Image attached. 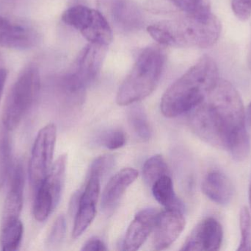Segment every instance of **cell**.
<instances>
[{
    "mask_svg": "<svg viewBox=\"0 0 251 251\" xmlns=\"http://www.w3.org/2000/svg\"><path fill=\"white\" fill-rule=\"evenodd\" d=\"M24 226L20 219L1 228L0 245L3 251L19 249L23 237Z\"/></svg>",
    "mask_w": 251,
    "mask_h": 251,
    "instance_id": "22",
    "label": "cell"
},
{
    "mask_svg": "<svg viewBox=\"0 0 251 251\" xmlns=\"http://www.w3.org/2000/svg\"><path fill=\"white\" fill-rule=\"evenodd\" d=\"M203 194L214 203L225 206L234 195V187L226 175L219 170L206 174L201 184Z\"/></svg>",
    "mask_w": 251,
    "mask_h": 251,
    "instance_id": "17",
    "label": "cell"
},
{
    "mask_svg": "<svg viewBox=\"0 0 251 251\" xmlns=\"http://www.w3.org/2000/svg\"><path fill=\"white\" fill-rule=\"evenodd\" d=\"M10 131L2 125L0 128V189L10 178L12 168V144Z\"/></svg>",
    "mask_w": 251,
    "mask_h": 251,
    "instance_id": "21",
    "label": "cell"
},
{
    "mask_svg": "<svg viewBox=\"0 0 251 251\" xmlns=\"http://www.w3.org/2000/svg\"><path fill=\"white\" fill-rule=\"evenodd\" d=\"M169 175L168 167L161 155H155L145 162L143 167V177L149 187L164 175Z\"/></svg>",
    "mask_w": 251,
    "mask_h": 251,
    "instance_id": "23",
    "label": "cell"
},
{
    "mask_svg": "<svg viewBox=\"0 0 251 251\" xmlns=\"http://www.w3.org/2000/svg\"><path fill=\"white\" fill-rule=\"evenodd\" d=\"M147 31L163 46L206 49L218 42L222 25L212 12L203 16L184 14L178 19L156 22L148 27Z\"/></svg>",
    "mask_w": 251,
    "mask_h": 251,
    "instance_id": "3",
    "label": "cell"
},
{
    "mask_svg": "<svg viewBox=\"0 0 251 251\" xmlns=\"http://www.w3.org/2000/svg\"><path fill=\"white\" fill-rule=\"evenodd\" d=\"M85 251H107V248L102 240L97 237L90 239L84 244L82 249Z\"/></svg>",
    "mask_w": 251,
    "mask_h": 251,
    "instance_id": "30",
    "label": "cell"
},
{
    "mask_svg": "<svg viewBox=\"0 0 251 251\" xmlns=\"http://www.w3.org/2000/svg\"><path fill=\"white\" fill-rule=\"evenodd\" d=\"M99 142L109 150H116L125 145L126 137L122 130H108L100 135L99 137Z\"/></svg>",
    "mask_w": 251,
    "mask_h": 251,
    "instance_id": "27",
    "label": "cell"
},
{
    "mask_svg": "<svg viewBox=\"0 0 251 251\" xmlns=\"http://www.w3.org/2000/svg\"><path fill=\"white\" fill-rule=\"evenodd\" d=\"M138 176V172L133 168H125L115 174L107 183L101 198V210L110 214L119 205L127 189Z\"/></svg>",
    "mask_w": 251,
    "mask_h": 251,
    "instance_id": "16",
    "label": "cell"
},
{
    "mask_svg": "<svg viewBox=\"0 0 251 251\" xmlns=\"http://www.w3.org/2000/svg\"><path fill=\"white\" fill-rule=\"evenodd\" d=\"M101 180L94 176H89L83 192L76 197V209L72 237H80L91 225L97 213V204L100 193Z\"/></svg>",
    "mask_w": 251,
    "mask_h": 251,
    "instance_id": "9",
    "label": "cell"
},
{
    "mask_svg": "<svg viewBox=\"0 0 251 251\" xmlns=\"http://www.w3.org/2000/svg\"><path fill=\"white\" fill-rule=\"evenodd\" d=\"M224 231L221 223L213 218L201 221L187 237L181 251H218L222 245Z\"/></svg>",
    "mask_w": 251,
    "mask_h": 251,
    "instance_id": "12",
    "label": "cell"
},
{
    "mask_svg": "<svg viewBox=\"0 0 251 251\" xmlns=\"http://www.w3.org/2000/svg\"><path fill=\"white\" fill-rule=\"evenodd\" d=\"M183 213L178 209H168L158 213L153 230L154 250L168 249L179 237L186 224Z\"/></svg>",
    "mask_w": 251,
    "mask_h": 251,
    "instance_id": "10",
    "label": "cell"
},
{
    "mask_svg": "<svg viewBox=\"0 0 251 251\" xmlns=\"http://www.w3.org/2000/svg\"><path fill=\"white\" fill-rule=\"evenodd\" d=\"M159 212L154 209H145L134 217L127 229L123 249L127 251L138 250L153 231Z\"/></svg>",
    "mask_w": 251,
    "mask_h": 251,
    "instance_id": "15",
    "label": "cell"
},
{
    "mask_svg": "<svg viewBox=\"0 0 251 251\" xmlns=\"http://www.w3.org/2000/svg\"><path fill=\"white\" fill-rule=\"evenodd\" d=\"M128 120L131 129L142 141H149L151 137V128L144 108L136 103L128 111Z\"/></svg>",
    "mask_w": 251,
    "mask_h": 251,
    "instance_id": "20",
    "label": "cell"
},
{
    "mask_svg": "<svg viewBox=\"0 0 251 251\" xmlns=\"http://www.w3.org/2000/svg\"><path fill=\"white\" fill-rule=\"evenodd\" d=\"M249 203H250V208L251 210V181L250 187H249Z\"/></svg>",
    "mask_w": 251,
    "mask_h": 251,
    "instance_id": "33",
    "label": "cell"
},
{
    "mask_svg": "<svg viewBox=\"0 0 251 251\" xmlns=\"http://www.w3.org/2000/svg\"><path fill=\"white\" fill-rule=\"evenodd\" d=\"M165 61L166 55L160 46L145 48L119 88L116 103L119 106H128L150 95L160 81Z\"/></svg>",
    "mask_w": 251,
    "mask_h": 251,
    "instance_id": "4",
    "label": "cell"
},
{
    "mask_svg": "<svg viewBox=\"0 0 251 251\" xmlns=\"http://www.w3.org/2000/svg\"><path fill=\"white\" fill-rule=\"evenodd\" d=\"M231 9L239 20L246 22L251 16V0H232Z\"/></svg>",
    "mask_w": 251,
    "mask_h": 251,
    "instance_id": "29",
    "label": "cell"
},
{
    "mask_svg": "<svg viewBox=\"0 0 251 251\" xmlns=\"http://www.w3.org/2000/svg\"><path fill=\"white\" fill-rule=\"evenodd\" d=\"M184 14L203 16L212 13L209 0H168Z\"/></svg>",
    "mask_w": 251,
    "mask_h": 251,
    "instance_id": "24",
    "label": "cell"
},
{
    "mask_svg": "<svg viewBox=\"0 0 251 251\" xmlns=\"http://www.w3.org/2000/svg\"><path fill=\"white\" fill-rule=\"evenodd\" d=\"M38 35L30 27L18 24L0 15V46L16 50L32 48L38 42Z\"/></svg>",
    "mask_w": 251,
    "mask_h": 251,
    "instance_id": "13",
    "label": "cell"
},
{
    "mask_svg": "<svg viewBox=\"0 0 251 251\" xmlns=\"http://www.w3.org/2000/svg\"><path fill=\"white\" fill-rule=\"evenodd\" d=\"M109 19L122 30H137L144 23L143 13L132 0H98Z\"/></svg>",
    "mask_w": 251,
    "mask_h": 251,
    "instance_id": "11",
    "label": "cell"
},
{
    "mask_svg": "<svg viewBox=\"0 0 251 251\" xmlns=\"http://www.w3.org/2000/svg\"><path fill=\"white\" fill-rule=\"evenodd\" d=\"M219 80L215 60L202 56L165 91L160 105L162 114L174 118L190 113L206 100Z\"/></svg>",
    "mask_w": 251,
    "mask_h": 251,
    "instance_id": "2",
    "label": "cell"
},
{
    "mask_svg": "<svg viewBox=\"0 0 251 251\" xmlns=\"http://www.w3.org/2000/svg\"><path fill=\"white\" fill-rule=\"evenodd\" d=\"M7 69L4 67L3 59L0 56V100L2 96L4 91V85H5L6 80H7Z\"/></svg>",
    "mask_w": 251,
    "mask_h": 251,
    "instance_id": "31",
    "label": "cell"
},
{
    "mask_svg": "<svg viewBox=\"0 0 251 251\" xmlns=\"http://www.w3.org/2000/svg\"><path fill=\"white\" fill-rule=\"evenodd\" d=\"M62 20L77 29L91 44L107 47L113 41V31L106 16L100 10L75 5L63 12Z\"/></svg>",
    "mask_w": 251,
    "mask_h": 251,
    "instance_id": "7",
    "label": "cell"
},
{
    "mask_svg": "<svg viewBox=\"0 0 251 251\" xmlns=\"http://www.w3.org/2000/svg\"><path fill=\"white\" fill-rule=\"evenodd\" d=\"M240 227L241 241L237 251H251V215L247 207L240 211Z\"/></svg>",
    "mask_w": 251,
    "mask_h": 251,
    "instance_id": "26",
    "label": "cell"
},
{
    "mask_svg": "<svg viewBox=\"0 0 251 251\" xmlns=\"http://www.w3.org/2000/svg\"><path fill=\"white\" fill-rule=\"evenodd\" d=\"M105 54L106 47L89 43L81 50L70 70L61 77L59 88L70 104H82L85 91L100 73Z\"/></svg>",
    "mask_w": 251,
    "mask_h": 251,
    "instance_id": "5",
    "label": "cell"
},
{
    "mask_svg": "<svg viewBox=\"0 0 251 251\" xmlns=\"http://www.w3.org/2000/svg\"><path fill=\"white\" fill-rule=\"evenodd\" d=\"M116 165V159L113 155L100 156L93 162L90 168L89 176L97 177L101 180L113 170Z\"/></svg>",
    "mask_w": 251,
    "mask_h": 251,
    "instance_id": "25",
    "label": "cell"
},
{
    "mask_svg": "<svg viewBox=\"0 0 251 251\" xmlns=\"http://www.w3.org/2000/svg\"><path fill=\"white\" fill-rule=\"evenodd\" d=\"M24 186V168L22 163L19 162L12 172L10 187L1 215V228L19 220L23 207Z\"/></svg>",
    "mask_w": 251,
    "mask_h": 251,
    "instance_id": "14",
    "label": "cell"
},
{
    "mask_svg": "<svg viewBox=\"0 0 251 251\" xmlns=\"http://www.w3.org/2000/svg\"><path fill=\"white\" fill-rule=\"evenodd\" d=\"M152 193L158 203L165 209H178L184 212L182 202L174 191V184L169 175H164L152 185Z\"/></svg>",
    "mask_w": 251,
    "mask_h": 251,
    "instance_id": "19",
    "label": "cell"
},
{
    "mask_svg": "<svg viewBox=\"0 0 251 251\" xmlns=\"http://www.w3.org/2000/svg\"><path fill=\"white\" fill-rule=\"evenodd\" d=\"M190 113V128L201 139L228 150L237 162L247 159L250 139L246 128V110L231 83L220 78L206 100Z\"/></svg>",
    "mask_w": 251,
    "mask_h": 251,
    "instance_id": "1",
    "label": "cell"
},
{
    "mask_svg": "<svg viewBox=\"0 0 251 251\" xmlns=\"http://www.w3.org/2000/svg\"><path fill=\"white\" fill-rule=\"evenodd\" d=\"M40 73L35 65H29L21 72L4 102L1 125L11 131L17 128L39 94Z\"/></svg>",
    "mask_w": 251,
    "mask_h": 251,
    "instance_id": "6",
    "label": "cell"
},
{
    "mask_svg": "<svg viewBox=\"0 0 251 251\" xmlns=\"http://www.w3.org/2000/svg\"><path fill=\"white\" fill-rule=\"evenodd\" d=\"M36 190L33 205V215L37 221L43 222L57 207L61 197V193H59L46 180L42 181Z\"/></svg>",
    "mask_w": 251,
    "mask_h": 251,
    "instance_id": "18",
    "label": "cell"
},
{
    "mask_svg": "<svg viewBox=\"0 0 251 251\" xmlns=\"http://www.w3.org/2000/svg\"><path fill=\"white\" fill-rule=\"evenodd\" d=\"M56 139L57 128L52 123L41 128L37 134L29 164V181L35 190L51 169Z\"/></svg>",
    "mask_w": 251,
    "mask_h": 251,
    "instance_id": "8",
    "label": "cell"
},
{
    "mask_svg": "<svg viewBox=\"0 0 251 251\" xmlns=\"http://www.w3.org/2000/svg\"><path fill=\"white\" fill-rule=\"evenodd\" d=\"M246 113L248 120H249V123L251 125V103L249 105V107H248L247 112Z\"/></svg>",
    "mask_w": 251,
    "mask_h": 251,
    "instance_id": "32",
    "label": "cell"
},
{
    "mask_svg": "<svg viewBox=\"0 0 251 251\" xmlns=\"http://www.w3.org/2000/svg\"><path fill=\"white\" fill-rule=\"evenodd\" d=\"M66 231V221L63 215L57 217L51 226L47 238V246L50 249H55L60 246Z\"/></svg>",
    "mask_w": 251,
    "mask_h": 251,
    "instance_id": "28",
    "label": "cell"
}]
</instances>
